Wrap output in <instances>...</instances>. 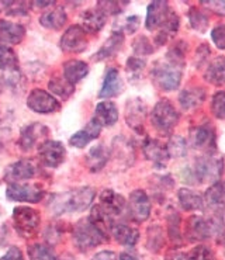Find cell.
Instances as JSON below:
<instances>
[{
  "instance_id": "7c38bea8",
  "label": "cell",
  "mask_w": 225,
  "mask_h": 260,
  "mask_svg": "<svg viewBox=\"0 0 225 260\" xmlns=\"http://www.w3.org/2000/svg\"><path fill=\"white\" fill-rule=\"evenodd\" d=\"M49 134V128L45 127L44 124L40 122H33L28 124L27 127L23 128V131L20 134L18 138V146L20 149L24 152H28L34 149L37 145L40 146L38 142L43 144L44 141H47V137Z\"/></svg>"
},
{
  "instance_id": "4316f807",
  "label": "cell",
  "mask_w": 225,
  "mask_h": 260,
  "mask_svg": "<svg viewBox=\"0 0 225 260\" xmlns=\"http://www.w3.org/2000/svg\"><path fill=\"white\" fill-rule=\"evenodd\" d=\"M179 25H180V18L175 10H172L168 14V17L164 21V24L160 25L158 34L155 37V43L156 45H165L171 38L176 36L177 30H179Z\"/></svg>"
},
{
  "instance_id": "681fc988",
  "label": "cell",
  "mask_w": 225,
  "mask_h": 260,
  "mask_svg": "<svg viewBox=\"0 0 225 260\" xmlns=\"http://www.w3.org/2000/svg\"><path fill=\"white\" fill-rule=\"evenodd\" d=\"M201 6H204L207 10L213 12L217 16H225V0H204L200 3Z\"/></svg>"
},
{
  "instance_id": "d4e9b609",
  "label": "cell",
  "mask_w": 225,
  "mask_h": 260,
  "mask_svg": "<svg viewBox=\"0 0 225 260\" xmlns=\"http://www.w3.org/2000/svg\"><path fill=\"white\" fill-rule=\"evenodd\" d=\"M87 218H89V221L91 222V225H93L106 239H109L110 234H111V230H113V226H114L113 217L110 215L109 212L104 211L103 208L100 207V204H98V206H94L91 208L90 215Z\"/></svg>"
},
{
  "instance_id": "f907efd6",
  "label": "cell",
  "mask_w": 225,
  "mask_h": 260,
  "mask_svg": "<svg viewBox=\"0 0 225 260\" xmlns=\"http://www.w3.org/2000/svg\"><path fill=\"white\" fill-rule=\"evenodd\" d=\"M211 41L218 49H225V24H219L213 28Z\"/></svg>"
},
{
  "instance_id": "6da1fadb",
  "label": "cell",
  "mask_w": 225,
  "mask_h": 260,
  "mask_svg": "<svg viewBox=\"0 0 225 260\" xmlns=\"http://www.w3.org/2000/svg\"><path fill=\"white\" fill-rule=\"evenodd\" d=\"M186 49L184 41H179L168 51L162 59L155 62L151 71V79L160 90L173 91L180 86Z\"/></svg>"
},
{
  "instance_id": "7402d4cb",
  "label": "cell",
  "mask_w": 225,
  "mask_h": 260,
  "mask_svg": "<svg viewBox=\"0 0 225 260\" xmlns=\"http://www.w3.org/2000/svg\"><path fill=\"white\" fill-rule=\"evenodd\" d=\"M102 128L103 127H102L94 118H91L90 121H89V124H87L83 129H80V131H78L76 134H73L72 137L69 138V144L72 146H75V148L82 149V148H85L90 141L99 138Z\"/></svg>"
},
{
  "instance_id": "f6af8a7d",
  "label": "cell",
  "mask_w": 225,
  "mask_h": 260,
  "mask_svg": "<svg viewBox=\"0 0 225 260\" xmlns=\"http://www.w3.org/2000/svg\"><path fill=\"white\" fill-rule=\"evenodd\" d=\"M146 62L140 56H131L128 58L127 63H125V69L127 73L130 75V79H138L141 76L142 71L145 69Z\"/></svg>"
},
{
  "instance_id": "ab89813d",
  "label": "cell",
  "mask_w": 225,
  "mask_h": 260,
  "mask_svg": "<svg viewBox=\"0 0 225 260\" xmlns=\"http://www.w3.org/2000/svg\"><path fill=\"white\" fill-rule=\"evenodd\" d=\"M168 235L172 242L176 246H180L183 242V234H182V218L177 212H171L168 218Z\"/></svg>"
},
{
  "instance_id": "277c9868",
  "label": "cell",
  "mask_w": 225,
  "mask_h": 260,
  "mask_svg": "<svg viewBox=\"0 0 225 260\" xmlns=\"http://www.w3.org/2000/svg\"><path fill=\"white\" fill-rule=\"evenodd\" d=\"M73 243L75 246L82 250V252H87L90 249L98 248L99 245H102L104 241H107L100 232H99L91 222L89 218H83L78 221L75 226H73L72 232Z\"/></svg>"
},
{
  "instance_id": "9c48e42d",
  "label": "cell",
  "mask_w": 225,
  "mask_h": 260,
  "mask_svg": "<svg viewBox=\"0 0 225 260\" xmlns=\"http://www.w3.org/2000/svg\"><path fill=\"white\" fill-rule=\"evenodd\" d=\"M65 156H67V151H65V146L62 145V142L47 139L38 146L40 162L47 168H58L59 165L63 164Z\"/></svg>"
},
{
  "instance_id": "7dc6e473",
  "label": "cell",
  "mask_w": 225,
  "mask_h": 260,
  "mask_svg": "<svg viewBox=\"0 0 225 260\" xmlns=\"http://www.w3.org/2000/svg\"><path fill=\"white\" fill-rule=\"evenodd\" d=\"M128 2H99L98 9L106 14V16H114L120 14L127 6Z\"/></svg>"
},
{
  "instance_id": "816d5d0a",
  "label": "cell",
  "mask_w": 225,
  "mask_h": 260,
  "mask_svg": "<svg viewBox=\"0 0 225 260\" xmlns=\"http://www.w3.org/2000/svg\"><path fill=\"white\" fill-rule=\"evenodd\" d=\"M211 54V49L208 48L206 44L200 45L199 48L196 49V55H195V63L196 68H201L206 62H207L208 56Z\"/></svg>"
},
{
  "instance_id": "9a60e30c",
  "label": "cell",
  "mask_w": 225,
  "mask_h": 260,
  "mask_svg": "<svg viewBox=\"0 0 225 260\" xmlns=\"http://www.w3.org/2000/svg\"><path fill=\"white\" fill-rule=\"evenodd\" d=\"M38 173V168L33 160L21 159L12 164L5 172V180L9 183H21L30 180Z\"/></svg>"
},
{
  "instance_id": "e575fe53",
  "label": "cell",
  "mask_w": 225,
  "mask_h": 260,
  "mask_svg": "<svg viewBox=\"0 0 225 260\" xmlns=\"http://www.w3.org/2000/svg\"><path fill=\"white\" fill-rule=\"evenodd\" d=\"M204 204L210 210L225 208V183L217 182L211 184L204 194Z\"/></svg>"
},
{
  "instance_id": "bcb514c9",
  "label": "cell",
  "mask_w": 225,
  "mask_h": 260,
  "mask_svg": "<svg viewBox=\"0 0 225 260\" xmlns=\"http://www.w3.org/2000/svg\"><path fill=\"white\" fill-rule=\"evenodd\" d=\"M133 49H134L135 56H142V55H151L153 52V45L145 36H140L135 38L133 43Z\"/></svg>"
},
{
  "instance_id": "11a10c76",
  "label": "cell",
  "mask_w": 225,
  "mask_h": 260,
  "mask_svg": "<svg viewBox=\"0 0 225 260\" xmlns=\"http://www.w3.org/2000/svg\"><path fill=\"white\" fill-rule=\"evenodd\" d=\"M0 260H25L24 254L21 252V249L17 248V246H12L9 248L6 253L3 254Z\"/></svg>"
},
{
  "instance_id": "ee69618b",
  "label": "cell",
  "mask_w": 225,
  "mask_h": 260,
  "mask_svg": "<svg viewBox=\"0 0 225 260\" xmlns=\"http://www.w3.org/2000/svg\"><path fill=\"white\" fill-rule=\"evenodd\" d=\"M211 113L215 118L225 120V90H218L211 99Z\"/></svg>"
},
{
  "instance_id": "b9f144b4",
  "label": "cell",
  "mask_w": 225,
  "mask_h": 260,
  "mask_svg": "<svg viewBox=\"0 0 225 260\" xmlns=\"http://www.w3.org/2000/svg\"><path fill=\"white\" fill-rule=\"evenodd\" d=\"M166 149H168L169 157H176V159L184 157L187 153V142L180 135H172L168 141Z\"/></svg>"
},
{
  "instance_id": "603a6c76",
  "label": "cell",
  "mask_w": 225,
  "mask_h": 260,
  "mask_svg": "<svg viewBox=\"0 0 225 260\" xmlns=\"http://www.w3.org/2000/svg\"><path fill=\"white\" fill-rule=\"evenodd\" d=\"M122 90V80L120 78V72L116 68H110L106 72L103 85L99 91L100 99H111V97L118 96Z\"/></svg>"
},
{
  "instance_id": "8fae6325",
  "label": "cell",
  "mask_w": 225,
  "mask_h": 260,
  "mask_svg": "<svg viewBox=\"0 0 225 260\" xmlns=\"http://www.w3.org/2000/svg\"><path fill=\"white\" fill-rule=\"evenodd\" d=\"M146 113H148V107L142 99L140 97L130 99L125 103V121H127L128 127L134 129L135 133H144Z\"/></svg>"
},
{
  "instance_id": "e0dca14e",
  "label": "cell",
  "mask_w": 225,
  "mask_h": 260,
  "mask_svg": "<svg viewBox=\"0 0 225 260\" xmlns=\"http://www.w3.org/2000/svg\"><path fill=\"white\" fill-rule=\"evenodd\" d=\"M142 151H144V155H145L146 159L151 160L153 166L158 168V169L166 168L168 160L171 159L169 153H168V149H166V145L159 142L158 139L146 138L144 141V144H142Z\"/></svg>"
},
{
  "instance_id": "8d00e7d4",
  "label": "cell",
  "mask_w": 225,
  "mask_h": 260,
  "mask_svg": "<svg viewBox=\"0 0 225 260\" xmlns=\"http://www.w3.org/2000/svg\"><path fill=\"white\" fill-rule=\"evenodd\" d=\"M0 69L6 75L18 72V58L10 47L0 45Z\"/></svg>"
},
{
  "instance_id": "2e32d148",
  "label": "cell",
  "mask_w": 225,
  "mask_h": 260,
  "mask_svg": "<svg viewBox=\"0 0 225 260\" xmlns=\"http://www.w3.org/2000/svg\"><path fill=\"white\" fill-rule=\"evenodd\" d=\"M211 228L208 221L200 215H191L184 225V238L189 242H201L211 238Z\"/></svg>"
},
{
  "instance_id": "6f0895ef",
  "label": "cell",
  "mask_w": 225,
  "mask_h": 260,
  "mask_svg": "<svg viewBox=\"0 0 225 260\" xmlns=\"http://www.w3.org/2000/svg\"><path fill=\"white\" fill-rule=\"evenodd\" d=\"M165 260H187V253H182L179 250H171L168 252Z\"/></svg>"
},
{
  "instance_id": "74e56055",
  "label": "cell",
  "mask_w": 225,
  "mask_h": 260,
  "mask_svg": "<svg viewBox=\"0 0 225 260\" xmlns=\"http://www.w3.org/2000/svg\"><path fill=\"white\" fill-rule=\"evenodd\" d=\"M48 89L49 91H51V93H54L56 97L67 100V99H69V97L73 94V91H75V86L71 85L65 78L55 76V78H52L51 80H49Z\"/></svg>"
},
{
  "instance_id": "5b68a950",
  "label": "cell",
  "mask_w": 225,
  "mask_h": 260,
  "mask_svg": "<svg viewBox=\"0 0 225 260\" xmlns=\"http://www.w3.org/2000/svg\"><path fill=\"white\" fill-rule=\"evenodd\" d=\"M13 224L18 235L28 239L36 236L38 232L41 224V215L31 207H17L13 210Z\"/></svg>"
},
{
  "instance_id": "91938a15",
  "label": "cell",
  "mask_w": 225,
  "mask_h": 260,
  "mask_svg": "<svg viewBox=\"0 0 225 260\" xmlns=\"http://www.w3.org/2000/svg\"><path fill=\"white\" fill-rule=\"evenodd\" d=\"M33 5L37 7H48V6H52V5H55V2H34Z\"/></svg>"
},
{
  "instance_id": "f35d334b",
  "label": "cell",
  "mask_w": 225,
  "mask_h": 260,
  "mask_svg": "<svg viewBox=\"0 0 225 260\" xmlns=\"http://www.w3.org/2000/svg\"><path fill=\"white\" fill-rule=\"evenodd\" d=\"M146 248L158 253L165 245V230L159 225H152L146 231Z\"/></svg>"
},
{
  "instance_id": "5bb4252c",
  "label": "cell",
  "mask_w": 225,
  "mask_h": 260,
  "mask_svg": "<svg viewBox=\"0 0 225 260\" xmlns=\"http://www.w3.org/2000/svg\"><path fill=\"white\" fill-rule=\"evenodd\" d=\"M59 47L63 52L79 54L87 48V36L80 25H71L62 36Z\"/></svg>"
},
{
  "instance_id": "d6986e66",
  "label": "cell",
  "mask_w": 225,
  "mask_h": 260,
  "mask_svg": "<svg viewBox=\"0 0 225 260\" xmlns=\"http://www.w3.org/2000/svg\"><path fill=\"white\" fill-rule=\"evenodd\" d=\"M171 12V7L168 2H152L149 3L148 10H146L145 27L149 31H155L160 28L164 21Z\"/></svg>"
},
{
  "instance_id": "cb8c5ba5",
  "label": "cell",
  "mask_w": 225,
  "mask_h": 260,
  "mask_svg": "<svg viewBox=\"0 0 225 260\" xmlns=\"http://www.w3.org/2000/svg\"><path fill=\"white\" fill-rule=\"evenodd\" d=\"M122 44H124V32L114 30L111 32V36L106 40V43L102 45V48L93 55V61H104L107 58L114 56L121 49Z\"/></svg>"
},
{
  "instance_id": "83f0119b",
  "label": "cell",
  "mask_w": 225,
  "mask_h": 260,
  "mask_svg": "<svg viewBox=\"0 0 225 260\" xmlns=\"http://www.w3.org/2000/svg\"><path fill=\"white\" fill-rule=\"evenodd\" d=\"M110 159V149L103 144H98L86 155V165L90 172H100Z\"/></svg>"
},
{
  "instance_id": "94428289",
  "label": "cell",
  "mask_w": 225,
  "mask_h": 260,
  "mask_svg": "<svg viewBox=\"0 0 225 260\" xmlns=\"http://www.w3.org/2000/svg\"><path fill=\"white\" fill-rule=\"evenodd\" d=\"M2 91H3V82H2V79H0V94H2Z\"/></svg>"
},
{
  "instance_id": "7a4b0ae2",
  "label": "cell",
  "mask_w": 225,
  "mask_h": 260,
  "mask_svg": "<svg viewBox=\"0 0 225 260\" xmlns=\"http://www.w3.org/2000/svg\"><path fill=\"white\" fill-rule=\"evenodd\" d=\"M96 191L91 187H78L63 193L51 196L48 201L49 211L54 215H62L69 212H80L89 208L94 200Z\"/></svg>"
},
{
  "instance_id": "60d3db41",
  "label": "cell",
  "mask_w": 225,
  "mask_h": 260,
  "mask_svg": "<svg viewBox=\"0 0 225 260\" xmlns=\"http://www.w3.org/2000/svg\"><path fill=\"white\" fill-rule=\"evenodd\" d=\"M187 16H189V23L193 30H196L197 32H201V34H204L208 30V27H210V18H208L206 13L201 12L199 7H190Z\"/></svg>"
},
{
  "instance_id": "d590c367",
  "label": "cell",
  "mask_w": 225,
  "mask_h": 260,
  "mask_svg": "<svg viewBox=\"0 0 225 260\" xmlns=\"http://www.w3.org/2000/svg\"><path fill=\"white\" fill-rule=\"evenodd\" d=\"M110 155H114L117 160L124 162V164L131 165L134 160V149L133 145L128 142L127 139L118 137L113 141V151L110 152Z\"/></svg>"
},
{
  "instance_id": "f5cc1de1",
  "label": "cell",
  "mask_w": 225,
  "mask_h": 260,
  "mask_svg": "<svg viewBox=\"0 0 225 260\" xmlns=\"http://www.w3.org/2000/svg\"><path fill=\"white\" fill-rule=\"evenodd\" d=\"M141 25V18L138 16H130L124 20L122 23V31H125L127 34H134L135 31L140 28Z\"/></svg>"
},
{
  "instance_id": "8992f818",
  "label": "cell",
  "mask_w": 225,
  "mask_h": 260,
  "mask_svg": "<svg viewBox=\"0 0 225 260\" xmlns=\"http://www.w3.org/2000/svg\"><path fill=\"white\" fill-rule=\"evenodd\" d=\"M151 122L159 133H171L179 122V113L176 107L166 99L159 100L151 111Z\"/></svg>"
},
{
  "instance_id": "6125c7cd",
  "label": "cell",
  "mask_w": 225,
  "mask_h": 260,
  "mask_svg": "<svg viewBox=\"0 0 225 260\" xmlns=\"http://www.w3.org/2000/svg\"><path fill=\"white\" fill-rule=\"evenodd\" d=\"M222 242H224V243H225V236H224V238H222Z\"/></svg>"
},
{
  "instance_id": "1f68e13d",
  "label": "cell",
  "mask_w": 225,
  "mask_h": 260,
  "mask_svg": "<svg viewBox=\"0 0 225 260\" xmlns=\"http://www.w3.org/2000/svg\"><path fill=\"white\" fill-rule=\"evenodd\" d=\"M111 235L120 245L128 246V248L135 246L137 242H138V239H140L138 230H135L133 226L125 224H114L113 230H111Z\"/></svg>"
},
{
  "instance_id": "836d02e7",
  "label": "cell",
  "mask_w": 225,
  "mask_h": 260,
  "mask_svg": "<svg viewBox=\"0 0 225 260\" xmlns=\"http://www.w3.org/2000/svg\"><path fill=\"white\" fill-rule=\"evenodd\" d=\"M67 20L68 16L63 7H54L41 14L40 24L43 25L44 28H49V30H61L62 27L67 24Z\"/></svg>"
},
{
  "instance_id": "4dcf8cb0",
  "label": "cell",
  "mask_w": 225,
  "mask_h": 260,
  "mask_svg": "<svg viewBox=\"0 0 225 260\" xmlns=\"http://www.w3.org/2000/svg\"><path fill=\"white\" fill-rule=\"evenodd\" d=\"M204 79L211 85L225 87V56H217L208 63Z\"/></svg>"
},
{
  "instance_id": "ffe728a7",
  "label": "cell",
  "mask_w": 225,
  "mask_h": 260,
  "mask_svg": "<svg viewBox=\"0 0 225 260\" xmlns=\"http://www.w3.org/2000/svg\"><path fill=\"white\" fill-rule=\"evenodd\" d=\"M100 207L106 212H109L111 217H118L125 211L127 203L121 194L116 193L111 188H106L100 194Z\"/></svg>"
},
{
  "instance_id": "4fadbf2b",
  "label": "cell",
  "mask_w": 225,
  "mask_h": 260,
  "mask_svg": "<svg viewBox=\"0 0 225 260\" xmlns=\"http://www.w3.org/2000/svg\"><path fill=\"white\" fill-rule=\"evenodd\" d=\"M190 145L195 149L213 153L215 151V131L211 124H201L190 131Z\"/></svg>"
},
{
  "instance_id": "f1b7e54d",
  "label": "cell",
  "mask_w": 225,
  "mask_h": 260,
  "mask_svg": "<svg viewBox=\"0 0 225 260\" xmlns=\"http://www.w3.org/2000/svg\"><path fill=\"white\" fill-rule=\"evenodd\" d=\"M206 97H207L206 89L196 86V87H189V89L180 91L179 103L183 110H193L204 103Z\"/></svg>"
},
{
  "instance_id": "52a82bcc",
  "label": "cell",
  "mask_w": 225,
  "mask_h": 260,
  "mask_svg": "<svg viewBox=\"0 0 225 260\" xmlns=\"http://www.w3.org/2000/svg\"><path fill=\"white\" fill-rule=\"evenodd\" d=\"M27 107L37 114H52L61 109L58 99L43 89H34L27 97Z\"/></svg>"
},
{
  "instance_id": "d6a6232c",
  "label": "cell",
  "mask_w": 225,
  "mask_h": 260,
  "mask_svg": "<svg viewBox=\"0 0 225 260\" xmlns=\"http://www.w3.org/2000/svg\"><path fill=\"white\" fill-rule=\"evenodd\" d=\"M89 73V65L83 61L71 59L63 63V78L67 79L71 85L79 83L82 79H85Z\"/></svg>"
},
{
  "instance_id": "7bdbcfd3",
  "label": "cell",
  "mask_w": 225,
  "mask_h": 260,
  "mask_svg": "<svg viewBox=\"0 0 225 260\" xmlns=\"http://www.w3.org/2000/svg\"><path fill=\"white\" fill-rule=\"evenodd\" d=\"M28 257L30 260H56L54 250L48 245L44 243H33L28 246Z\"/></svg>"
},
{
  "instance_id": "c3c4849f",
  "label": "cell",
  "mask_w": 225,
  "mask_h": 260,
  "mask_svg": "<svg viewBox=\"0 0 225 260\" xmlns=\"http://www.w3.org/2000/svg\"><path fill=\"white\" fill-rule=\"evenodd\" d=\"M187 260H214L213 250L206 245H197L187 253Z\"/></svg>"
},
{
  "instance_id": "680465c9",
  "label": "cell",
  "mask_w": 225,
  "mask_h": 260,
  "mask_svg": "<svg viewBox=\"0 0 225 260\" xmlns=\"http://www.w3.org/2000/svg\"><path fill=\"white\" fill-rule=\"evenodd\" d=\"M118 260H138V257L131 253H121L118 256Z\"/></svg>"
},
{
  "instance_id": "3957f363",
  "label": "cell",
  "mask_w": 225,
  "mask_h": 260,
  "mask_svg": "<svg viewBox=\"0 0 225 260\" xmlns=\"http://www.w3.org/2000/svg\"><path fill=\"white\" fill-rule=\"evenodd\" d=\"M224 172V159L215 153H206L196 159L193 166H189L182 172L184 182L189 184L217 183Z\"/></svg>"
},
{
  "instance_id": "44dd1931",
  "label": "cell",
  "mask_w": 225,
  "mask_h": 260,
  "mask_svg": "<svg viewBox=\"0 0 225 260\" xmlns=\"http://www.w3.org/2000/svg\"><path fill=\"white\" fill-rule=\"evenodd\" d=\"M106 18L107 16L102 10H99L98 7H91L87 9L80 14V27L90 34H98L99 31H102L106 25Z\"/></svg>"
},
{
  "instance_id": "ba28073f",
  "label": "cell",
  "mask_w": 225,
  "mask_h": 260,
  "mask_svg": "<svg viewBox=\"0 0 225 260\" xmlns=\"http://www.w3.org/2000/svg\"><path fill=\"white\" fill-rule=\"evenodd\" d=\"M128 212L135 222H144L151 215V200L144 190H134L128 197Z\"/></svg>"
},
{
  "instance_id": "f546056e",
  "label": "cell",
  "mask_w": 225,
  "mask_h": 260,
  "mask_svg": "<svg viewBox=\"0 0 225 260\" xmlns=\"http://www.w3.org/2000/svg\"><path fill=\"white\" fill-rule=\"evenodd\" d=\"M177 200L184 211H197V210L204 208V197L199 191L191 190V188H179Z\"/></svg>"
},
{
  "instance_id": "30bf717a",
  "label": "cell",
  "mask_w": 225,
  "mask_h": 260,
  "mask_svg": "<svg viewBox=\"0 0 225 260\" xmlns=\"http://www.w3.org/2000/svg\"><path fill=\"white\" fill-rule=\"evenodd\" d=\"M44 196L45 193L41 187L24 183H10L6 191L7 199L18 203H40Z\"/></svg>"
},
{
  "instance_id": "9f6ffc18",
  "label": "cell",
  "mask_w": 225,
  "mask_h": 260,
  "mask_svg": "<svg viewBox=\"0 0 225 260\" xmlns=\"http://www.w3.org/2000/svg\"><path fill=\"white\" fill-rule=\"evenodd\" d=\"M91 260H118V257L113 250H102L94 254Z\"/></svg>"
},
{
  "instance_id": "db71d44e",
  "label": "cell",
  "mask_w": 225,
  "mask_h": 260,
  "mask_svg": "<svg viewBox=\"0 0 225 260\" xmlns=\"http://www.w3.org/2000/svg\"><path fill=\"white\" fill-rule=\"evenodd\" d=\"M9 9H7V14H10V16H18V14H21V16H24L27 14V3H23V2H9Z\"/></svg>"
},
{
  "instance_id": "484cf974",
  "label": "cell",
  "mask_w": 225,
  "mask_h": 260,
  "mask_svg": "<svg viewBox=\"0 0 225 260\" xmlns=\"http://www.w3.org/2000/svg\"><path fill=\"white\" fill-rule=\"evenodd\" d=\"M96 121L102 127H113L118 121V109L113 102H100L94 110V117Z\"/></svg>"
},
{
  "instance_id": "ac0fdd59",
  "label": "cell",
  "mask_w": 225,
  "mask_h": 260,
  "mask_svg": "<svg viewBox=\"0 0 225 260\" xmlns=\"http://www.w3.org/2000/svg\"><path fill=\"white\" fill-rule=\"evenodd\" d=\"M25 36V27L9 20H0V45H17Z\"/></svg>"
}]
</instances>
